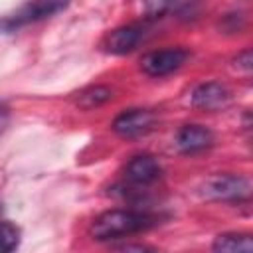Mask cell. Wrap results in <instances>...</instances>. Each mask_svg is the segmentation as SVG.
<instances>
[{"instance_id":"5b68a950","label":"cell","mask_w":253,"mask_h":253,"mask_svg":"<svg viewBox=\"0 0 253 253\" xmlns=\"http://www.w3.org/2000/svg\"><path fill=\"white\" fill-rule=\"evenodd\" d=\"M156 115L148 109H128L115 117L111 128L121 138H138L154 128Z\"/></svg>"},{"instance_id":"9a60e30c","label":"cell","mask_w":253,"mask_h":253,"mask_svg":"<svg viewBox=\"0 0 253 253\" xmlns=\"http://www.w3.org/2000/svg\"><path fill=\"white\" fill-rule=\"evenodd\" d=\"M117 249H121V251H148L150 247H146V245H132V243H126V245H121V247H117Z\"/></svg>"},{"instance_id":"5bb4252c","label":"cell","mask_w":253,"mask_h":253,"mask_svg":"<svg viewBox=\"0 0 253 253\" xmlns=\"http://www.w3.org/2000/svg\"><path fill=\"white\" fill-rule=\"evenodd\" d=\"M233 65H235L239 71H243V73H247V75L253 77V47L243 49V51L233 59Z\"/></svg>"},{"instance_id":"6da1fadb","label":"cell","mask_w":253,"mask_h":253,"mask_svg":"<svg viewBox=\"0 0 253 253\" xmlns=\"http://www.w3.org/2000/svg\"><path fill=\"white\" fill-rule=\"evenodd\" d=\"M156 217L142 210H107L91 221L89 235L95 241H113L150 229Z\"/></svg>"},{"instance_id":"8992f818","label":"cell","mask_w":253,"mask_h":253,"mask_svg":"<svg viewBox=\"0 0 253 253\" xmlns=\"http://www.w3.org/2000/svg\"><path fill=\"white\" fill-rule=\"evenodd\" d=\"M229 99H231V91L219 81L200 83L198 87H194V91L190 95L192 107H196L200 111H217V109L225 107L229 103Z\"/></svg>"},{"instance_id":"7a4b0ae2","label":"cell","mask_w":253,"mask_h":253,"mask_svg":"<svg viewBox=\"0 0 253 253\" xmlns=\"http://www.w3.org/2000/svg\"><path fill=\"white\" fill-rule=\"evenodd\" d=\"M200 196L211 202H241L253 196V184L249 178L231 172H217L208 176L200 188Z\"/></svg>"},{"instance_id":"9c48e42d","label":"cell","mask_w":253,"mask_h":253,"mask_svg":"<svg viewBox=\"0 0 253 253\" xmlns=\"http://www.w3.org/2000/svg\"><path fill=\"white\" fill-rule=\"evenodd\" d=\"M142 36H144L142 28L134 26V24H126V26L115 28L105 40V51L113 53V55H125L128 51H132L140 43Z\"/></svg>"},{"instance_id":"52a82bcc","label":"cell","mask_w":253,"mask_h":253,"mask_svg":"<svg viewBox=\"0 0 253 253\" xmlns=\"http://www.w3.org/2000/svg\"><path fill=\"white\" fill-rule=\"evenodd\" d=\"M162 174V168L158 160L150 154H136L132 156L125 166V180L134 186H148L156 182Z\"/></svg>"},{"instance_id":"30bf717a","label":"cell","mask_w":253,"mask_h":253,"mask_svg":"<svg viewBox=\"0 0 253 253\" xmlns=\"http://www.w3.org/2000/svg\"><path fill=\"white\" fill-rule=\"evenodd\" d=\"M213 251L223 253H253V235L251 233H221L211 243Z\"/></svg>"},{"instance_id":"ba28073f","label":"cell","mask_w":253,"mask_h":253,"mask_svg":"<svg viewBox=\"0 0 253 253\" xmlns=\"http://www.w3.org/2000/svg\"><path fill=\"white\" fill-rule=\"evenodd\" d=\"M213 134L208 126L204 125H184L174 138V146L182 154H196L211 146Z\"/></svg>"},{"instance_id":"277c9868","label":"cell","mask_w":253,"mask_h":253,"mask_svg":"<svg viewBox=\"0 0 253 253\" xmlns=\"http://www.w3.org/2000/svg\"><path fill=\"white\" fill-rule=\"evenodd\" d=\"M188 49L184 47H164L146 53L140 59V69L148 77H164L180 69L188 59Z\"/></svg>"},{"instance_id":"8fae6325","label":"cell","mask_w":253,"mask_h":253,"mask_svg":"<svg viewBox=\"0 0 253 253\" xmlns=\"http://www.w3.org/2000/svg\"><path fill=\"white\" fill-rule=\"evenodd\" d=\"M111 99H113V89H109L105 85H91L77 95V107L89 111V109H95V107L109 103Z\"/></svg>"},{"instance_id":"7c38bea8","label":"cell","mask_w":253,"mask_h":253,"mask_svg":"<svg viewBox=\"0 0 253 253\" xmlns=\"http://www.w3.org/2000/svg\"><path fill=\"white\" fill-rule=\"evenodd\" d=\"M186 0H142V12L146 18H162Z\"/></svg>"},{"instance_id":"4fadbf2b","label":"cell","mask_w":253,"mask_h":253,"mask_svg":"<svg viewBox=\"0 0 253 253\" xmlns=\"http://www.w3.org/2000/svg\"><path fill=\"white\" fill-rule=\"evenodd\" d=\"M2 235H4V251L6 253L16 251L20 245V229L14 223H10L8 219H4L2 221Z\"/></svg>"},{"instance_id":"3957f363","label":"cell","mask_w":253,"mask_h":253,"mask_svg":"<svg viewBox=\"0 0 253 253\" xmlns=\"http://www.w3.org/2000/svg\"><path fill=\"white\" fill-rule=\"evenodd\" d=\"M71 0H28L22 8H18L12 16H6L2 22L4 32H14L26 24L32 22H40L43 18L55 16L59 12H63L69 6Z\"/></svg>"}]
</instances>
